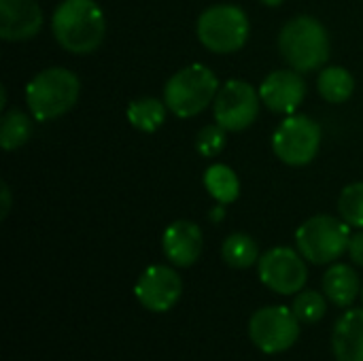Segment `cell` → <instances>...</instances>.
<instances>
[{"label": "cell", "instance_id": "obj_12", "mask_svg": "<svg viewBox=\"0 0 363 361\" xmlns=\"http://www.w3.org/2000/svg\"><path fill=\"white\" fill-rule=\"evenodd\" d=\"M304 96H306V85L298 70H274L259 85L262 102L272 113H281V115H294L298 106L304 102Z\"/></svg>", "mask_w": 363, "mask_h": 361}, {"label": "cell", "instance_id": "obj_22", "mask_svg": "<svg viewBox=\"0 0 363 361\" xmlns=\"http://www.w3.org/2000/svg\"><path fill=\"white\" fill-rule=\"evenodd\" d=\"M325 294H319L315 289H302L300 294H296V300L291 304V311L296 313V317L300 319V323H317L325 317L328 311V302H325Z\"/></svg>", "mask_w": 363, "mask_h": 361}, {"label": "cell", "instance_id": "obj_4", "mask_svg": "<svg viewBox=\"0 0 363 361\" xmlns=\"http://www.w3.org/2000/svg\"><path fill=\"white\" fill-rule=\"evenodd\" d=\"M219 81L204 64H189L177 70L164 89V102L177 117H196L215 102Z\"/></svg>", "mask_w": 363, "mask_h": 361}, {"label": "cell", "instance_id": "obj_23", "mask_svg": "<svg viewBox=\"0 0 363 361\" xmlns=\"http://www.w3.org/2000/svg\"><path fill=\"white\" fill-rule=\"evenodd\" d=\"M340 217L351 226L363 230V183H351L338 198Z\"/></svg>", "mask_w": 363, "mask_h": 361}, {"label": "cell", "instance_id": "obj_17", "mask_svg": "<svg viewBox=\"0 0 363 361\" xmlns=\"http://www.w3.org/2000/svg\"><path fill=\"white\" fill-rule=\"evenodd\" d=\"M204 187L219 204H232L240 196V181L236 172L225 164H213L204 172Z\"/></svg>", "mask_w": 363, "mask_h": 361}, {"label": "cell", "instance_id": "obj_21", "mask_svg": "<svg viewBox=\"0 0 363 361\" xmlns=\"http://www.w3.org/2000/svg\"><path fill=\"white\" fill-rule=\"evenodd\" d=\"M30 136H32V119L26 113L13 109L2 117V121H0V147L4 151H15V149L23 147L30 140Z\"/></svg>", "mask_w": 363, "mask_h": 361}, {"label": "cell", "instance_id": "obj_6", "mask_svg": "<svg viewBox=\"0 0 363 361\" xmlns=\"http://www.w3.org/2000/svg\"><path fill=\"white\" fill-rule=\"evenodd\" d=\"M249 19L234 4H217L206 9L198 19V40L213 53H234L249 38Z\"/></svg>", "mask_w": 363, "mask_h": 361}, {"label": "cell", "instance_id": "obj_29", "mask_svg": "<svg viewBox=\"0 0 363 361\" xmlns=\"http://www.w3.org/2000/svg\"><path fill=\"white\" fill-rule=\"evenodd\" d=\"M362 302H363V285H362Z\"/></svg>", "mask_w": 363, "mask_h": 361}, {"label": "cell", "instance_id": "obj_13", "mask_svg": "<svg viewBox=\"0 0 363 361\" xmlns=\"http://www.w3.org/2000/svg\"><path fill=\"white\" fill-rule=\"evenodd\" d=\"M43 28V11L36 0H0V36L9 43L30 40Z\"/></svg>", "mask_w": 363, "mask_h": 361}, {"label": "cell", "instance_id": "obj_18", "mask_svg": "<svg viewBox=\"0 0 363 361\" xmlns=\"http://www.w3.org/2000/svg\"><path fill=\"white\" fill-rule=\"evenodd\" d=\"M221 257L223 262L230 266V268H236V270H247L251 266H255L259 262V249H257V243L245 234V232H234L230 234L225 240H223V247H221Z\"/></svg>", "mask_w": 363, "mask_h": 361}, {"label": "cell", "instance_id": "obj_9", "mask_svg": "<svg viewBox=\"0 0 363 361\" xmlns=\"http://www.w3.org/2000/svg\"><path fill=\"white\" fill-rule=\"evenodd\" d=\"M259 281L279 296H294L306 287L308 268L300 251L289 247L268 249L257 262Z\"/></svg>", "mask_w": 363, "mask_h": 361}, {"label": "cell", "instance_id": "obj_26", "mask_svg": "<svg viewBox=\"0 0 363 361\" xmlns=\"http://www.w3.org/2000/svg\"><path fill=\"white\" fill-rule=\"evenodd\" d=\"M0 198H2V211H0V219H4L11 211V189L6 183L0 185Z\"/></svg>", "mask_w": 363, "mask_h": 361}, {"label": "cell", "instance_id": "obj_19", "mask_svg": "<svg viewBox=\"0 0 363 361\" xmlns=\"http://www.w3.org/2000/svg\"><path fill=\"white\" fill-rule=\"evenodd\" d=\"M319 94L323 100L332 102V104H342L347 102L353 91H355V79L353 74L342 68V66H330V68H323L321 74H319Z\"/></svg>", "mask_w": 363, "mask_h": 361}, {"label": "cell", "instance_id": "obj_1", "mask_svg": "<svg viewBox=\"0 0 363 361\" xmlns=\"http://www.w3.org/2000/svg\"><path fill=\"white\" fill-rule=\"evenodd\" d=\"M55 40L70 53H94L106 32L102 9L94 0H62L51 19Z\"/></svg>", "mask_w": 363, "mask_h": 361}, {"label": "cell", "instance_id": "obj_16", "mask_svg": "<svg viewBox=\"0 0 363 361\" xmlns=\"http://www.w3.org/2000/svg\"><path fill=\"white\" fill-rule=\"evenodd\" d=\"M323 294L334 306L349 309L362 294V281L357 270L347 264L330 266L323 274Z\"/></svg>", "mask_w": 363, "mask_h": 361}, {"label": "cell", "instance_id": "obj_3", "mask_svg": "<svg viewBox=\"0 0 363 361\" xmlns=\"http://www.w3.org/2000/svg\"><path fill=\"white\" fill-rule=\"evenodd\" d=\"M79 77L68 68H45L26 87V102L36 121H51L68 113L79 100Z\"/></svg>", "mask_w": 363, "mask_h": 361}, {"label": "cell", "instance_id": "obj_5", "mask_svg": "<svg viewBox=\"0 0 363 361\" xmlns=\"http://www.w3.org/2000/svg\"><path fill=\"white\" fill-rule=\"evenodd\" d=\"M351 236V226L342 217L315 215L298 228L296 245L306 262L325 266L349 253Z\"/></svg>", "mask_w": 363, "mask_h": 361}, {"label": "cell", "instance_id": "obj_25", "mask_svg": "<svg viewBox=\"0 0 363 361\" xmlns=\"http://www.w3.org/2000/svg\"><path fill=\"white\" fill-rule=\"evenodd\" d=\"M349 255L353 260V264L362 266L363 268V230L351 236V243H349Z\"/></svg>", "mask_w": 363, "mask_h": 361}, {"label": "cell", "instance_id": "obj_27", "mask_svg": "<svg viewBox=\"0 0 363 361\" xmlns=\"http://www.w3.org/2000/svg\"><path fill=\"white\" fill-rule=\"evenodd\" d=\"M223 215H225V213H223V206H217V209L213 211V219H215V221H217V219H223Z\"/></svg>", "mask_w": 363, "mask_h": 361}, {"label": "cell", "instance_id": "obj_28", "mask_svg": "<svg viewBox=\"0 0 363 361\" xmlns=\"http://www.w3.org/2000/svg\"><path fill=\"white\" fill-rule=\"evenodd\" d=\"M264 4H268V6H279L281 2H285V0H262Z\"/></svg>", "mask_w": 363, "mask_h": 361}, {"label": "cell", "instance_id": "obj_8", "mask_svg": "<svg viewBox=\"0 0 363 361\" xmlns=\"http://www.w3.org/2000/svg\"><path fill=\"white\" fill-rule=\"evenodd\" d=\"M321 147V126L306 115H287L272 136L277 157L289 166H306Z\"/></svg>", "mask_w": 363, "mask_h": 361}, {"label": "cell", "instance_id": "obj_11", "mask_svg": "<svg viewBox=\"0 0 363 361\" xmlns=\"http://www.w3.org/2000/svg\"><path fill=\"white\" fill-rule=\"evenodd\" d=\"M134 296L143 309L151 313H166L177 306L183 296V281L170 266H149L136 281Z\"/></svg>", "mask_w": 363, "mask_h": 361}, {"label": "cell", "instance_id": "obj_10", "mask_svg": "<svg viewBox=\"0 0 363 361\" xmlns=\"http://www.w3.org/2000/svg\"><path fill=\"white\" fill-rule=\"evenodd\" d=\"M259 91L240 79L223 83L213 102L215 121L228 132H240L249 128L259 113Z\"/></svg>", "mask_w": 363, "mask_h": 361}, {"label": "cell", "instance_id": "obj_24", "mask_svg": "<svg viewBox=\"0 0 363 361\" xmlns=\"http://www.w3.org/2000/svg\"><path fill=\"white\" fill-rule=\"evenodd\" d=\"M225 128H221L219 123L213 126H204L198 136H196V149L200 155L204 157H215L223 147H225Z\"/></svg>", "mask_w": 363, "mask_h": 361}, {"label": "cell", "instance_id": "obj_15", "mask_svg": "<svg viewBox=\"0 0 363 361\" xmlns=\"http://www.w3.org/2000/svg\"><path fill=\"white\" fill-rule=\"evenodd\" d=\"M332 351L336 361H363V309H351L332 330Z\"/></svg>", "mask_w": 363, "mask_h": 361}, {"label": "cell", "instance_id": "obj_20", "mask_svg": "<svg viewBox=\"0 0 363 361\" xmlns=\"http://www.w3.org/2000/svg\"><path fill=\"white\" fill-rule=\"evenodd\" d=\"M166 102L157 98H138L128 106V121L140 132H155L166 121Z\"/></svg>", "mask_w": 363, "mask_h": 361}, {"label": "cell", "instance_id": "obj_2", "mask_svg": "<svg viewBox=\"0 0 363 361\" xmlns=\"http://www.w3.org/2000/svg\"><path fill=\"white\" fill-rule=\"evenodd\" d=\"M283 60L298 72L319 70L330 60V36L323 23L311 15L287 21L279 34Z\"/></svg>", "mask_w": 363, "mask_h": 361}, {"label": "cell", "instance_id": "obj_14", "mask_svg": "<svg viewBox=\"0 0 363 361\" xmlns=\"http://www.w3.org/2000/svg\"><path fill=\"white\" fill-rule=\"evenodd\" d=\"M162 249L172 266L189 268L194 266L204 249V234L194 221H174L166 228L162 236Z\"/></svg>", "mask_w": 363, "mask_h": 361}, {"label": "cell", "instance_id": "obj_7", "mask_svg": "<svg viewBox=\"0 0 363 361\" xmlns=\"http://www.w3.org/2000/svg\"><path fill=\"white\" fill-rule=\"evenodd\" d=\"M300 319L287 306H264L249 319V338L266 355L289 351L300 338Z\"/></svg>", "mask_w": 363, "mask_h": 361}]
</instances>
